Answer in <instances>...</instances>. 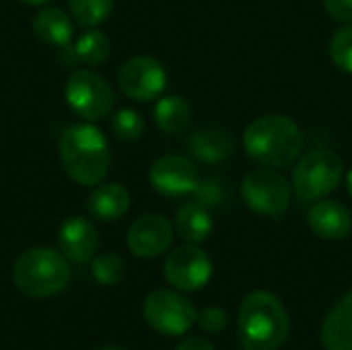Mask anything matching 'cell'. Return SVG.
I'll list each match as a JSON object with an SVG mask.
<instances>
[{"label":"cell","mask_w":352,"mask_h":350,"mask_svg":"<svg viewBox=\"0 0 352 350\" xmlns=\"http://www.w3.org/2000/svg\"><path fill=\"white\" fill-rule=\"evenodd\" d=\"M291 320L283 301L270 291L250 293L237 318V334L243 350H276L289 336Z\"/></svg>","instance_id":"3957f363"},{"label":"cell","mask_w":352,"mask_h":350,"mask_svg":"<svg viewBox=\"0 0 352 350\" xmlns=\"http://www.w3.org/2000/svg\"><path fill=\"white\" fill-rule=\"evenodd\" d=\"M198 326L204 330V332H208V334H219V332H223L225 328H227V324H229V318H227V314L221 309V307H217V305H210V307H204L200 314H198Z\"/></svg>","instance_id":"4316f807"},{"label":"cell","mask_w":352,"mask_h":350,"mask_svg":"<svg viewBox=\"0 0 352 350\" xmlns=\"http://www.w3.org/2000/svg\"><path fill=\"white\" fill-rule=\"evenodd\" d=\"M148 182L153 190L165 198H184L196 192L200 173L192 159L184 155H163L153 163Z\"/></svg>","instance_id":"8fae6325"},{"label":"cell","mask_w":352,"mask_h":350,"mask_svg":"<svg viewBox=\"0 0 352 350\" xmlns=\"http://www.w3.org/2000/svg\"><path fill=\"white\" fill-rule=\"evenodd\" d=\"M99 350H126V349H118V347H105V349H99Z\"/></svg>","instance_id":"1f68e13d"},{"label":"cell","mask_w":352,"mask_h":350,"mask_svg":"<svg viewBox=\"0 0 352 350\" xmlns=\"http://www.w3.org/2000/svg\"><path fill=\"white\" fill-rule=\"evenodd\" d=\"M320 336L326 350H352V291L326 316Z\"/></svg>","instance_id":"e0dca14e"},{"label":"cell","mask_w":352,"mask_h":350,"mask_svg":"<svg viewBox=\"0 0 352 350\" xmlns=\"http://www.w3.org/2000/svg\"><path fill=\"white\" fill-rule=\"evenodd\" d=\"M19 2L27 4V6H43V4H47L50 0H19Z\"/></svg>","instance_id":"f546056e"},{"label":"cell","mask_w":352,"mask_h":350,"mask_svg":"<svg viewBox=\"0 0 352 350\" xmlns=\"http://www.w3.org/2000/svg\"><path fill=\"white\" fill-rule=\"evenodd\" d=\"M72 19L87 29H93L109 19L116 0H68Z\"/></svg>","instance_id":"7402d4cb"},{"label":"cell","mask_w":352,"mask_h":350,"mask_svg":"<svg viewBox=\"0 0 352 350\" xmlns=\"http://www.w3.org/2000/svg\"><path fill=\"white\" fill-rule=\"evenodd\" d=\"M245 155L270 169H285L297 163L303 151V130L285 113L260 116L248 124L241 136Z\"/></svg>","instance_id":"6da1fadb"},{"label":"cell","mask_w":352,"mask_h":350,"mask_svg":"<svg viewBox=\"0 0 352 350\" xmlns=\"http://www.w3.org/2000/svg\"><path fill=\"white\" fill-rule=\"evenodd\" d=\"M173 225L163 215H144L136 219L126 235L130 252L138 258L153 260L165 254L173 241Z\"/></svg>","instance_id":"7c38bea8"},{"label":"cell","mask_w":352,"mask_h":350,"mask_svg":"<svg viewBox=\"0 0 352 350\" xmlns=\"http://www.w3.org/2000/svg\"><path fill=\"white\" fill-rule=\"evenodd\" d=\"M111 43L107 35L99 29H87L74 43V56L87 66H97L109 58Z\"/></svg>","instance_id":"44dd1931"},{"label":"cell","mask_w":352,"mask_h":350,"mask_svg":"<svg viewBox=\"0 0 352 350\" xmlns=\"http://www.w3.org/2000/svg\"><path fill=\"white\" fill-rule=\"evenodd\" d=\"M188 151L200 163L217 165L227 161L235 151V140L227 130L221 128H200L188 140Z\"/></svg>","instance_id":"9a60e30c"},{"label":"cell","mask_w":352,"mask_h":350,"mask_svg":"<svg viewBox=\"0 0 352 350\" xmlns=\"http://www.w3.org/2000/svg\"><path fill=\"white\" fill-rule=\"evenodd\" d=\"M70 281V266L62 252L37 245L23 252L12 266L14 287L33 299L60 295Z\"/></svg>","instance_id":"277c9868"},{"label":"cell","mask_w":352,"mask_h":350,"mask_svg":"<svg viewBox=\"0 0 352 350\" xmlns=\"http://www.w3.org/2000/svg\"><path fill=\"white\" fill-rule=\"evenodd\" d=\"M146 324L163 336H184L198 320L194 303L177 291L157 289L142 305Z\"/></svg>","instance_id":"ba28073f"},{"label":"cell","mask_w":352,"mask_h":350,"mask_svg":"<svg viewBox=\"0 0 352 350\" xmlns=\"http://www.w3.org/2000/svg\"><path fill=\"white\" fill-rule=\"evenodd\" d=\"M239 196L252 212L268 219H278L291 206L293 186L278 169L258 167L248 171L241 179Z\"/></svg>","instance_id":"8992f818"},{"label":"cell","mask_w":352,"mask_h":350,"mask_svg":"<svg viewBox=\"0 0 352 350\" xmlns=\"http://www.w3.org/2000/svg\"><path fill=\"white\" fill-rule=\"evenodd\" d=\"M214 229V221L210 208L200 204L198 200H190L182 204L175 212V231L188 243H204Z\"/></svg>","instance_id":"ac0fdd59"},{"label":"cell","mask_w":352,"mask_h":350,"mask_svg":"<svg viewBox=\"0 0 352 350\" xmlns=\"http://www.w3.org/2000/svg\"><path fill=\"white\" fill-rule=\"evenodd\" d=\"M111 132L122 142H134L144 134V120L130 107L118 109L111 118Z\"/></svg>","instance_id":"603a6c76"},{"label":"cell","mask_w":352,"mask_h":350,"mask_svg":"<svg viewBox=\"0 0 352 350\" xmlns=\"http://www.w3.org/2000/svg\"><path fill=\"white\" fill-rule=\"evenodd\" d=\"M346 192H349V196L352 198V167L351 171L346 173Z\"/></svg>","instance_id":"4dcf8cb0"},{"label":"cell","mask_w":352,"mask_h":350,"mask_svg":"<svg viewBox=\"0 0 352 350\" xmlns=\"http://www.w3.org/2000/svg\"><path fill=\"white\" fill-rule=\"evenodd\" d=\"M326 12L338 23H352V0H322Z\"/></svg>","instance_id":"83f0119b"},{"label":"cell","mask_w":352,"mask_h":350,"mask_svg":"<svg viewBox=\"0 0 352 350\" xmlns=\"http://www.w3.org/2000/svg\"><path fill=\"white\" fill-rule=\"evenodd\" d=\"M58 155L66 175L85 188L101 184L111 167V151L105 134L91 124L68 126L58 140Z\"/></svg>","instance_id":"7a4b0ae2"},{"label":"cell","mask_w":352,"mask_h":350,"mask_svg":"<svg viewBox=\"0 0 352 350\" xmlns=\"http://www.w3.org/2000/svg\"><path fill=\"white\" fill-rule=\"evenodd\" d=\"M328 54L336 68L352 74V23H346L344 27L334 31L328 45Z\"/></svg>","instance_id":"cb8c5ba5"},{"label":"cell","mask_w":352,"mask_h":350,"mask_svg":"<svg viewBox=\"0 0 352 350\" xmlns=\"http://www.w3.org/2000/svg\"><path fill=\"white\" fill-rule=\"evenodd\" d=\"M307 225L320 239L340 241L351 235L352 215L336 200H318L307 212Z\"/></svg>","instance_id":"5bb4252c"},{"label":"cell","mask_w":352,"mask_h":350,"mask_svg":"<svg viewBox=\"0 0 352 350\" xmlns=\"http://www.w3.org/2000/svg\"><path fill=\"white\" fill-rule=\"evenodd\" d=\"M64 97L68 107L87 122L105 118L116 103L109 83L93 70H74L66 80Z\"/></svg>","instance_id":"52a82bcc"},{"label":"cell","mask_w":352,"mask_h":350,"mask_svg":"<svg viewBox=\"0 0 352 350\" xmlns=\"http://www.w3.org/2000/svg\"><path fill=\"white\" fill-rule=\"evenodd\" d=\"M126 266L120 256L116 254H101L91 260V274L99 285H118L124 278Z\"/></svg>","instance_id":"d4e9b609"},{"label":"cell","mask_w":352,"mask_h":350,"mask_svg":"<svg viewBox=\"0 0 352 350\" xmlns=\"http://www.w3.org/2000/svg\"><path fill=\"white\" fill-rule=\"evenodd\" d=\"M165 281L184 293H196L208 285L212 276L210 256L196 243H186L175 248L163 264Z\"/></svg>","instance_id":"9c48e42d"},{"label":"cell","mask_w":352,"mask_h":350,"mask_svg":"<svg viewBox=\"0 0 352 350\" xmlns=\"http://www.w3.org/2000/svg\"><path fill=\"white\" fill-rule=\"evenodd\" d=\"M130 192L122 184H97L95 190L89 196L87 208L89 215L97 221L111 223L120 221L128 210H130Z\"/></svg>","instance_id":"2e32d148"},{"label":"cell","mask_w":352,"mask_h":350,"mask_svg":"<svg viewBox=\"0 0 352 350\" xmlns=\"http://www.w3.org/2000/svg\"><path fill=\"white\" fill-rule=\"evenodd\" d=\"M31 29L35 37L47 45H66L74 33L72 19L56 6L41 8L31 21Z\"/></svg>","instance_id":"d6986e66"},{"label":"cell","mask_w":352,"mask_h":350,"mask_svg":"<svg viewBox=\"0 0 352 350\" xmlns=\"http://www.w3.org/2000/svg\"><path fill=\"white\" fill-rule=\"evenodd\" d=\"M122 93L138 103H148L161 97L167 87V70L153 56H134L126 60L118 72Z\"/></svg>","instance_id":"30bf717a"},{"label":"cell","mask_w":352,"mask_h":350,"mask_svg":"<svg viewBox=\"0 0 352 350\" xmlns=\"http://www.w3.org/2000/svg\"><path fill=\"white\" fill-rule=\"evenodd\" d=\"M344 177V161L326 149H316L297 159L293 169V192L303 202H318L330 196Z\"/></svg>","instance_id":"5b68a950"},{"label":"cell","mask_w":352,"mask_h":350,"mask_svg":"<svg viewBox=\"0 0 352 350\" xmlns=\"http://www.w3.org/2000/svg\"><path fill=\"white\" fill-rule=\"evenodd\" d=\"M58 248L66 260L76 264L91 262L99 248V233L91 221L82 217H70L58 229Z\"/></svg>","instance_id":"4fadbf2b"},{"label":"cell","mask_w":352,"mask_h":350,"mask_svg":"<svg viewBox=\"0 0 352 350\" xmlns=\"http://www.w3.org/2000/svg\"><path fill=\"white\" fill-rule=\"evenodd\" d=\"M155 124L165 134H182L192 122V107L182 95L161 97L153 109Z\"/></svg>","instance_id":"ffe728a7"},{"label":"cell","mask_w":352,"mask_h":350,"mask_svg":"<svg viewBox=\"0 0 352 350\" xmlns=\"http://www.w3.org/2000/svg\"><path fill=\"white\" fill-rule=\"evenodd\" d=\"M175 350H214V347L208 340L200 338V336H190V338H184L175 347Z\"/></svg>","instance_id":"f1b7e54d"},{"label":"cell","mask_w":352,"mask_h":350,"mask_svg":"<svg viewBox=\"0 0 352 350\" xmlns=\"http://www.w3.org/2000/svg\"><path fill=\"white\" fill-rule=\"evenodd\" d=\"M229 198L227 186L221 177H206L200 179L196 192H194V200H198L200 204H204L206 208H221Z\"/></svg>","instance_id":"484cf974"}]
</instances>
